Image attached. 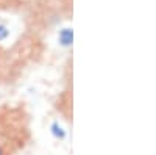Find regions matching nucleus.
<instances>
[{"label": "nucleus", "mask_w": 156, "mask_h": 155, "mask_svg": "<svg viewBox=\"0 0 156 155\" xmlns=\"http://www.w3.org/2000/svg\"><path fill=\"white\" fill-rule=\"evenodd\" d=\"M30 138V118L25 108L0 107V155H17Z\"/></svg>", "instance_id": "f257e3e1"}, {"label": "nucleus", "mask_w": 156, "mask_h": 155, "mask_svg": "<svg viewBox=\"0 0 156 155\" xmlns=\"http://www.w3.org/2000/svg\"><path fill=\"white\" fill-rule=\"evenodd\" d=\"M22 71V66L16 63L8 50L0 46V86L14 82Z\"/></svg>", "instance_id": "f03ea898"}, {"label": "nucleus", "mask_w": 156, "mask_h": 155, "mask_svg": "<svg viewBox=\"0 0 156 155\" xmlns=\"http://www.w3.org/2000/svg\"><path fill=\"white\" fill-rule=\"evenodd\" d=\"M59 41H61V44H64V46H70V42H72V31H70V28H62V30H61V33H59Z\"/></svg>", "instance_id": "7ed1b4c3"}, {"label": "nucleus", "mask_w": 156, "mask_h": 155, "mask_svg": "<svg viewBox=\"0 0 156 155\" xmlns=\"http://www.w3.org/2000/svg\"><path fill=\"white\" fill-rule=\"evenodd\" d=\"M8 35H9V30H8V27L5 24H2L0 22V42L2 41H5L6 38H8Z\"/></svg>", "instance_id": "20e7f679"}]
</instances>
